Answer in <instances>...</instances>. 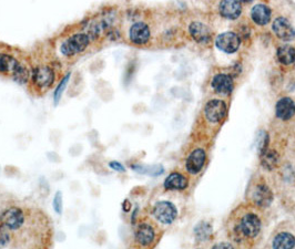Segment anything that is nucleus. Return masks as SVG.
Returning a JSON list of instances; mask_svg holds the SVG:
<instances>
[{
	"label": "nucleus",
	"instance_id": "nucleus-1",
	"mask_svg": "<svg viewBox=\"0 0 295 249\" xmlns=\"http://www.w3.org/2000/svg\"><path fill=\"white\" fill-rule=\"evenodd\" d=\"M261 219L254 213H247L240 218L239 223L233 229V237L237 241L243 238H254L261 232Z\"/></svg>",
	"mask_w": 295,
	"mask_h": 249
},
{
	"label": "nucleus",
	"instance_id": "nucleus-2",
	"mask_svg": "<svg viewBox=\"0 0 295 249\" xmlns=\"http://www.w3.org/2000/svg\"><path fill=\"white\" fill-rule=\"evenodd\" d=\"M90 37L86 33H77L68 38L60 46V51L66 57H73L76 54L85 51L89 46Z\"/></svg>",
	"mask_w": 295,
	"mask_h": 249
},
{
	"label": "nucleus",
	"instance_id": "nucleus-3",
	"mask_svg": "<svg viewBox=\"0 0 295 249\" xmlns=\"http://www.w3.org/2000/svg\"><path fill=\"white\" fill-rule=\"evenodd\" d=\"M55 81V71L48 66H40L33 70L32 82L39 90L45 91L46 89L50 88Z\"/></svg>",
	"mask_w": 295,
	"mask_h": 249
},
{
	"label": "nucleus",
	"instance_id": "nucleus-4",
	"mask_svg": "<svg viewBox=\"0 0 295 249\" xmlns=\"http://www.w3.org/2000/svg\"><path fill=\"white\" fill-rule=\"evenodd\" d=\"M153 215L162 224H171L173 223L176 215H178V211H176L173 204L163 201L155 204Z\"/></svg>",
	"mask_w": 295,
	"mask_h": 249
},
{
	"label": "nucleus",
	"instance_id": "nucleus-5",
	"mask_svg": "<svg viewBox=\"0 0 295 249\" xmlns=\"http://www.w3.org/2000/svg\"><path fill=\"white\" fill-rule=\"evenodd\" d=\"M23 213L20 208L17 207H11L7 209V211L3 212L2 215L0 216L1 226L7 229H18L23 224Z\"/></svg>",
	"mask_w": 295,
	"mask_h": 249
},
{
	"label": "nucleus",
	"instance_id": "nucleus-6",
	"mask_svg": "<svg viewBox=\"0 0 295 249\" xmlns=\"http://www.w3.org/2000/svg\"><path fill=\"white\" fill-rule=\"evenodd\" d=\"M204 113L209 121L213 123L220 122L227 114V104L221 100H212L205 106Z\"/></svg>",
	"mask_w": 295,
	"mask_h": 249
},
{
	"label": "nucleus",
	"instance_id": "nucleus-7",
	"mask_svg": "<svg viewBox=\"0 0 295 249\" xmlns=\"http://www.w3.org/2000/svg\"><path fill=\"white\" fill-rule=\"evenodd\" d=\"M216 47L224 52L233 53L237 51L240 47L241 40L237 33L234 32H224L216 38Z\"/></svg>",
	"mask_w": 295,
	"mask_h": 249
},
{
	"label": "nucleus",
	"instance_id": "nucleus-8",
	"mask_svg": "<svg viewBox=\"0 0 295 249\" xmlns=\"http://www.w3.org/2000/svg\"><path fill=\"white\" fill-rule=\"evenodd\" d=\"M251 196H252L253 203L259 207H268L271 205L273 201L272 191L264 184H259L255 186Z\"/></svg>",
	"mask_w": 295,
	"mask_h": 249
},
{
	"label": "nucleus",
	"instance_id": "nucleus-9",
	"mask_svg": "<svg viewBox=\"0 0 295 249\" xmlns=\"http://www.w3.org/2000/svg\"><path fill=\"white\" fill-rule=\"evenodd\" d=\"M273 31L280 39L284 40V41H290V40H293L295 37V30L292 27V24L290 23L288 19L283 17L274 20Z\"/></svg>",
	"mask_w": 295,
	"mask_h": 249
},
{
	"label": "nucleus",
	"instance_id": "nucleus-10",
	"mask_svg": "<svg viewBox=\"0 0 295 249\" xmlns=\"http://www.w3.org/2000/svg\"><path fill=\"white\" fill-rule=\"evenodd\" d=\"M129 37L136 44H145L150 39V29L145 22H136L130 28Z\"/></svg>",
	"mask_w": 295,
	"mask_h": 249
},
{
	"label": "nucleus",
	"instance_id": "nucleus-11",
	"mask_svg": "<svg viewBox=\"0 0 295 249\" xmlns=\"http://www.w3.org/2000/svg\"><path fill=\"white\" fill-rule=\"evenodd\" d=\"M205 163V152L203 149H195L186 159V169L191 174H196L202 169Z\"/></svg>",
	"mask_w": 295,
	"mask_h": 249
},
{
	"label": "nucleus",
	"instance_id": "nucleus-12",
	"mask_svg": "<svg viewBox=\"0 0 295 249\" xmlns=\"http://www.w3.org/2000/svg\"><path fill=\"white\" fill-rule=\"evenodd\" d=\"M275 113L279 119L284 120V121L291 119L295 114V103L293 100L290 98H282L277 103Z\"/></svg>",
	"mask_w": 295,
	"mask_h": 249
},
{
	"label": "nucleus",
	"instance_id": "nucleus-13",
	"mask_svg": "<svg viewBox=\"0 0 295 249\" xmlns=\"http://www.w3.org/2000/svg\"><path fill=\"white\" fill-rule=\"evenodd\" d=\"M212 87L215 92L227 96L233 91V80L228 74H218L212 80Z\"/></svg>",
	"mask_w": 295,
	"mask_h": 249
},
{
	"label": "nucleus",
	"instance_id": "nucleus-14",
	"mask_svg": "<svg viewBox=\"0 0 295 249\" xmlns=\"http://www.w3.org/2000/svg\"><path fill=\"white\" fill-rule=\"evenodd\" d=\"M242 11V7L239 1L233 0H227L220 3V12L224 18L228 19H237Z\"/></svg>",
	"mask_w": 295,
	"mask_h": 249
},
{
	"label": "nucleus",
	"instance_id": "nucleus-15",
	"mask_svg": "<svg viewBox=\"0 0 295 249\" xmlns=\"http://www.w3.org/2000/svg\"><path fill=\"white\" fill-rule=\"evenodd\" d=\"M137 242L142 246H148L154 241V229L149 224H141L136 232Z\"/></svg>",
	"mask_w": 295,
	"mask_h": 249
},
{
	"label": "nucleus",
	"instance_id": "nucleus-16",
	"mask_svg": "<svg viewBox=\"0 0 295 249\" xmlns=\"http://www.w3.org/2000/svg\"><path fill=\"white\" fill-rule=\"evenodd\" d=\"M190 32L191 36L193 37L195 41L204 43L209 42L211 39V32L210 29L205 26V24L201 22H193L190 26Z\"/></svg>",
	"mask_w": 295,
	"mask_h": 249
},
{
	"label": "nucleus",
	"instance_id": "nucleus-17",
	"mask_svg": "<svg viewBox=\"0 0 295 249\" xmlns=\"http://www.w3.org/2000/svg\"><path fill=\"white\" fill-rule=\"evenodd\" d=\"M20 62L16 58H13L10 54L0 53V73L12 74L16 72V70L20 66Z\"/></svg>",
	"mask_w": 295,
	"mask_h": 249
},
{
	"label": "nucleus",
	"instance_id": "nucleus-18",
	"mask_svg": "<svg viewBox=\"0 0 295 249\" xmlns=\"http://www.w3.org/2000/svg\"><path fill=\"white\" fill-rule=\"evenodd\" d=\"M251 16H252L255 23L263 26V24H267L270 21V19H271V9L265 6V4L259 3L252 8Z\"/></svg>",
	"mask_w": 295,
	"mask_h": 249
},
{
	"label": "nucleus",
	"instance_id": "nucleus-19",
	"mask_svg": "<svg viewBox=\"0 0 295 249\" xmlns=\"http://www.w3.org/2000/svg\"><path fill=\"white\" fill-rule=\"evenodd\" d=\"M188 178L184 175H182L180 173H172L165 179L164 187L166 189H176V191H180V189H185L188 187Z\"/></svg>",
	"mask_w": 295,
	"mask_h": 249
},
{
	"label": "nucleus",
	"instance_id": "nucleus-20",
	"mask_svg": "<svg viewBox=\"0 0 295 249\" xmlns=\"http://www.w3.org/2000/svg\"><path fill=\"white\" fill-rule=\"evenodd\" d=\"M295 237L290 233H280L273 241V249H293Z\"/></svg>",
	"mask_w": 295,
	"mask_h": 249
},
{
	"label": "nucleus",
	"instance_id": "nucleus-21",
	"mask_svg": "<svg viewBox=\"0 0 295 249\" xmlns=\"http://www.w3.org/2000/svg\"><path fill=\"white\" fill-rule=\"evenodd\" d=\"M280 161V156L277 151L274 149H267L262 155H261V164L265 169H269V171H272L275 167L278 166Z\"/></svg>",
	"mask_w": 295,
	"mask_h": 249
},
{
	"label": "nucleus",
	"instance_id": "nucleus-22",
	"mask_svg": "<svg viewBox=\"0 0 295 249\" xmlns=\"http://www.w3.org/2000/svg\"><path fill=\"white\" fill-rule=\"evenodd\" d=\"M277 54L279 61L283 64H291L295 60V49L288 44L280 47Z\"/></svg>",
	"mask_w": 295,
	"mask_h": 249
},
{
	"label": "nucleus",
	"instance_id": "nucleus-23",
	"mask_svg": "<svg viewBox=\"0 0 295 249\" xmlns=\"http://www.w3.org/2000/svg\"><path fill=\"white\" fill-rule=\"evenodd\" d=\"M195 237L199 242H205L210 238L211 234H212V228L208 223H201L194 229Z\"/></svg>",
	"mask_w": 295,
	"mask_h": 249
},
{
	"label": "nucleus",
	"instance_id": "nucleus-24",
	"mask_svg": "<svg viewBox=\"0 0 295 249\" xmlns=\"http://www.w3.org/2000/svg\"><path fill=\"white\" fill-rule=\"evenodd\" d=\"M12 78H13L14 81L18 82V83H20V84L27 83L28 80H29V71H28V69L26 67H24V66H22V64H20V66H19V68L16 70V72H14L12 74Z\"/></svg>",
	"mask_w": 295,
	"mask_h": 249
},
{
	"label": "nucleus",
	"instance_id": "nucleus-25",
	"mask_svg": "<svg viewBox=\"0 0 295 249\" xmlns=\"http://www.w3.org/2000/svg\"><path fill=\"white\" fill-rule=\"evenodd\" d=\"M69 79H70V74H67V76L61 80V82L59 83L58 88L56 89L55 94H53V99H55V103H56V104H58V102L60 101L61 96H62V93H63V90H65V88H66V86H67V83H68V80H69Z\"/></svg>",
	"mask_w": 295,
	"mask_h": 249
},
{
	"label": "nucleus",
	"instance_id": "nucleus-26",
	"mask_svg": "<svg viewBox=\"0 0 295 249\" xmlns=\"http://www.w3.org/2000/svg\"><path fill=\"white\" fill-rule=\"evenodd\" d=\"M53 208L57 212V214H61L62 212V195L60 192L56 194L55 198H53Z\"/></svg>",
	"mask_w": 295,
	"mask_h": 249
},
{
	"label": "nucleus",
	"instance_id": "nucleus-27",
	"mask_svg": "<svg viewBox=\"0 0 295 249\" xmlns=\"http://www.w3.org/2000/svg\"><path fill=\"white\" fill-rule=\"evenodd\" d=\"M9 233L7 232V228L3 226H0V248L6 246L9 242Z\"/></svg>",
	"mask_w": 295,
	"mask_h": 249
},
{
	"label": "nucleus",
	"instance_id": "nucleus-28",
	"mask_svg": "<svg viewBox=\"0 0 295 249\" xmlns=\"http://www.w3.org/2000/svg\"><path fill=\"white\" fill-rule=\"evenodd\" d=\"M110 167L112 168V169H116V171H118V172H125V166H122L120 163H118V162H110Z\"/></svg>",
	"mask_w": 295,
	"mask_h": 249
},
{
	"label": "nucleus",
	"instance_id": "nucleus-29",
	"mask_svg": "<svg viewBox=\"0 0 295 249\" xmlns=\"http://www.w3.org/2000/svg\"><path fill=\"white\" fill-rule=\"evenodd\" d=\"M212 249H234V248L229 243H220L218 245H215Z\"/></svg>",
	"mask_w": 295,
	"mask_h": 249
},
{
	"label": "nucleus",
	"instance_id": "nucleus-30",
	"mask_svg": "<svg viewBox=\"0 0 295 249\" xmlns=\"http://www.w3.org/2000/svg\"><path fill=\"white\" fill-rule=\"evenodd\" d=\"M125 204H126V205H127V206L125 207V211H126V212H128V211H129V209H130V206H129V202L126 201V202H125Z\"/></svg>",
	"mask_w": 295,
	"mask_h": 249
},
{
	"label": "nucleus",
	"instance_id": "nucleus-31",
	"mask_svg": "<svg viewBox=\"0 0 295 249\" xmlns=\"http://www.w3.org/2000/svg\"><path fill=\"white\" fill-rule=\"evenodd\" d=\"M294 62H295V60H294Z\"/></svg>",
	"mask_w": 295,
	"mask_h": 249
}]
</instances>
